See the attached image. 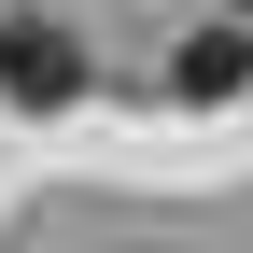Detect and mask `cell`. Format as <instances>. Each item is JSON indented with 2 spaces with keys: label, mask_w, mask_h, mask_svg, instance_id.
<instances>
[{
  "label": "cell",
  "mask_w": 253,
  "mask_h": 253,
  "mask_svg": "<svg viewBox=\"0 0 253 253\" xmlns=\"http://www.w3.org/2000/svg\"><path fill=\"white\" fill-rule=\"evenodd\" d=\"M169 71H183V99H239V84H253V28H197Z\"/></svg>",
  "instance_id": "7a4b0ae2"
},
{
  "label": "cell",
  "mask_w": 253,
  "mask_h": 253,
  "mask_svg": "<svg viewBox=\"0 0 253 253\" xmlns=\"http://www.w3.org/2000/svg\"><path fill=\"white\" fill-rule=\"evenodd\" d=\"M0 99H14V113L84 99V42H71V28H42V14H0Z\"/></svg>",
  "instance_id": "6da1fadb"
}]
</instances>
